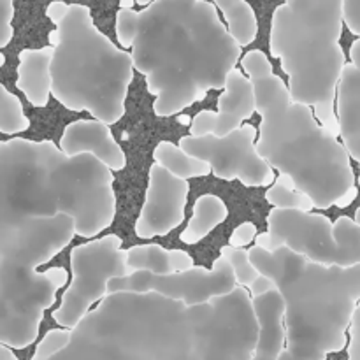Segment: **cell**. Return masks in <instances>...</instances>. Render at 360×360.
I'll use <instances>...</instances> for the list:
<instances>
[{"instance_id": "d6a6232c", "label": "cell", "mask_w": 360, "mask_h": 360, "mask_svg": "<svg viewBox=\"0 0 360 360\" xmlns=\"http://www.w3.org/2000/svg\"><path fill=\"white\" fill-rule=\"evenodd\" d=\"M355 221H357V224L360 225V207H357V211H355Z\"/></svg>"}, {"instance_id": "ffe728a7", "label": "cell", "mask_w": 360, "mask_h": 360, "mask_svg": "<svg viewBox=\"0 0 360 360\" xmlns=\"http://www.w3.org/2000/svg\"><path fill=\"white\" fill-rule=\"evenodd\" d=\"M224 16L225 25L232 37L241 46L252 44L259 35V20L246 0H210Z\"/></svg>"}, {"instance_id": "44dd1931", "label": "cell", "mask_w": 360, "mask_h": 360, "mask_svg": "<svg viewBox=\"0 0 360 360\" xmlns=\"http://www.w3.org/2000/svg\"><path fill=\"white\" fill-rule=\"evenodd\" d=\"M153 160L183 179L204 178V176H210L211 172L207 162L192 157L179 144L169 143V141H162L157 144V148L153 150Z\"/></svg>"}, {"instance_id": "6da1fadb", "label": "cell", "mask_w": 360, "mask_h": 360, "mask_svg": "<svg viewBox=\"0 0 360 360\" xmlns=\"http://www.w3.org/2000/svg\"><path fill=\"white\" fill-rule=\"evenodd\" d=\"M112 171L53 141H0V262L48 264L74 236L95 238L116 218Z\"/></svg>"}, {"instance_id": "7a4b0ae2", "label": "cell", "mask_w": 360, "mask_h": 360, "mask_svg": "<svg viewBox=\"0 0 360 360\" xmlns=\"http://www.w3.org/2000/svg\"><path fill=\"white\" fill-rule=\"evenodd\" d=\"M116 39L130 49L134 69L146 77L153 112L169 118L211 90L241 60V44L210 0H153L116 13Z\"/></svg>"}, {"instance_id": "3957f363", "label": "cell", "mask_w": 360, "mask_h": 360, "mask_svg": "<svg viewBox=\"0 0 360 360\" xmlns=\"http://www.w3.org/2000/svg\"><path fill=\"white\" fill-rule=\"evenodd\" d=\"M241 67L255 86L259 153L309 195L315 207L350 206L357 195L355 172L338 134L319 122L311 105L292 98L266 53L252 49L241 56Z\"/></svg>"}, {"instance_id": "8fae6325", "label": "cell", "mask_w": 360, "mask_h": 360, "mask_svg": "<svg viewBox=\"0 0 360 360\" xmlns=\"http://www.w3.org/2000/svg\"><path fill=\"white\" fill-rule=\"evenodd\" d=\"M109 294L115 292H157L185 304H202L227 295L238 288L231 264L224 255L218 257L211 269L193 266L190 269L169 274H153L148 271H134L123 278H115L108 285Z\"/></svg>"}, {"instance_id": "2e32d148", "label": "cell", "mask_w": 360, "mask_h": 360, "mask_svg": "<svg viewBox=\"0 0 360 360\" xmlns=\"http://www.w3.org/2000/svg\"><path fill=\"white\" fill-rule=\"evenodd\" d=\"M253 309L259 320V340L252 360H278L285 350V301L278 288L253 297Z\"/></svg>"}, {"instance_id": "4316f807", "label": "cell", "mask_w": 360, "mask_h": 360, "mask_svg": "<svg viewBox=\"0 0 360 360\" xmlns=\"http://www.w3.org/2000/svg\"><path fill=\"white\" fill-rule=\"evenodd\" d=\"M345 25L360 37V0H345Z\"/></svg>"}, {"instance_id": "4dcf8cb0", "label": "cell", "mask_w": 360, "mask_h": 360, "mask_svg": "<svg viewBox=\"0 0 360 360\" xmlns=\"http://www.w3.org/2000/svg\"><path fill=\"white\" fill-rule=\"evenodd\" d=\"M136 4H139V6H148L150 2H153V0H134Z\"/></svg>"}, {"instance_id": "e0dca14e", "label": "cell", "mask_w": 360, "mask_h": 360, "mask_svg": "<svg viewBox=\"0 0 360 360\" xmlns=\"http://www.w3.org/2000/svg\"><path fill=\"white\" fill-rule=\"evenodd\" d=\"M53 46L28 48L20 53L16 86L34 108L42 109L51 97Z\"/></svg>"}, {"instance_id": "7c38bea8", "label": "cell", "mask_w": 360, "mask_h": 360, "mask_svg": "<svg viewBox=\"0 0 360 360\" xmlns=\"http://www.w3.org/2000/svg\"><path fill=\"white\" fill-rule=\"evenodd\" d=\"M190 185L155 162L148 171V188L139 218L136 221V236L153 239L167 236L185 220Z\"/></svg>"}, {"instance_id": "8992f818", "label": "cell", "mask_w": 360, "mask_h": 360, "mask_svg": "<svg viewBox=\"0 0 360 360\" xmlns=\"http://www.w3.org/2000/svg\"><path fill=\"white\" fill-rule=\"evenodd\" d=\"M48 37L55 48L53 97L69 111H84L108 125L118 123L134 79L132 55L98 30L84 4H69L65 18Z\"/></svg>"}, {"instance_id": "5bb4252c", "label": "cell", "mask_w": 360, "mask_h": 360, "mask_svg": "<svg viewBox=\"0 0 360 360\" xmlns=\"http://www.w3.org/2000/svg\"><path fill=\"white\" fill-rule=\"evenodd\" d=\"M60 148L65 155L91 153L111 171H123L127 165V155L116 143L111 127L101 120H76L63 129L60 137Z\"/></svg>"}, {"instance_id": "d4e9b609", "label": "cell", "mask_w": 360, "mask_h": 360, "mask_svg": "<svg viewBox=\"0 0 360 360\" xmlns=\"http://www.w3.org/2000/svg\"><path fill=\"white\" fill-rule=\"evenodd\" d=\"M14 0H0V49L6 48L14 35Z\"/></svg>"}, {"instance_id": "5b68a950", "label": "cell", "mask_w": 360, "mask_h": 360, "mask_svg": "<svg viewBox=\"0 0 360 360\" xmlns=\"http://www.w3.org/2000/svg\"><path fill=\"white\" fill-rule=\"evenodd\" d=\"M345 0H285L271 18L269 51L288 76L292 98L311 105L322 125L340 136L338 83L347 58L340 44Z\"/></svg>"}, {"instance_id": "f546056e", "label": "cell", "mask_w": 360, "mask_h": 360, "mask_svg": "<svg viewBox=\"0 0 360 360\" xmlns=\"http://www.w3.org/2000/svg\"><path fill=\"white\" fill-rule=\"evenodd\" d=\"M0 360H18L16 355H14L13 348L9 345L0 343Z\"/></svg>"}, {"instance_id": "ba28073f", "label": "cell", "mask_w": 360, "mask_h": 360, "mask_svg": "<svg viewBox=\"0 0 360 360\" xmlns=\"http://www.w3.org/2000/svg\"><path fill=\"white\" fill-rule=\"evenodd\" d=\"M67 283V271L0 262V343L27 348L37 341L42 320Z\"/></svg>"}, {"instance_id": "30bf717a", "label": "cell", "mask_w": 360, "mask_h": 360, "mask_svg": "<svg viewBox=\"0 0 360 360\" xmlns=\"http://www.w3.org/2000/svg\"><path fill=\"white\" fill-rule=\"evenodd\" d=\"M257 130L243 125L224 137L185 136L179 146L192 157L207 162L211 172L224 181H241L248 188L274 181L273 167L257 150Z\"/></svg>"}, {"instance_id": "f1b7e54d", "label": "cell", "mask_w": 360, "mask_h": 360, "mask_svg": "<svg viewBox=\"0 0 360 360\" xmlns=\"http://www.w3.org/2000/svg\"><path fill=\"white\" fill-rule=\"evenodd\" d=\"M67 11H69V4L62 2V0H55V2H51L46 7V16H48L53 23L58 25L60 21L65 18Z\"/></svg>"}, {"instance_id": "83f0119b", "label": "cell", "mask_w": 360, "mask_h": 360, "mask_svg": "<svg viewBox=\"0 0 360 360\" xmlns=\"http://www.w3.org/2000/svg\"><path fill=\"white\" fill-rule=\"evenodd\" d=\"M273 288H276V285H274L273 281H271L267 276H264V274H259V276H257L255 280L250 283L248 292H250V295H252V297H257V295L266 294V292L273 290Z\"/></svg>"}, {"instance_id": "277c9868", "label": "cell", "mask_w": 360, "mask_h": 360, "mask_svg": "<svg viewBox=\"0 0 360 360\" xmlns=\"http://www.w3.org/2000/svg\"><path fill=\"white\" fill-rule=\"evenodd\" d=\"M250 257L283 295L287 348L278 360H322L345 348L360 302V264L326 266L287 246H253Z\"/></svg>"}, {"instance_id": "7402d4cb", "label": "cell", "mask_w": 360, "mask_h": 360, "mask_svg": "<svg viewBox=\"0 0 360 360\" xmlns=\"http://www.w3.org/2000/svg\"><path fill=\"white\" fill-rule=\"evenodd\" d=\"M266 200L273 207H281V210H302L311 211L315 207L313 200L304 192L295 188L292 179L288 176L280 174L278 181L266 192Z\"/></svg>"}, {"instance_id": "603a6c76", "label": "cell", "mask_w": 360, "mask_h": 360, "mask_svg": "<svg viewBox=\"0 0 360 360\" xmlns=\"http://www.w3.org/2000/svg\"><path fill=\"white\" fill-rule=\"evenodd\" d=\"M30 129V120L25 115L20 98L0 83V134L16 136Z\"/></svg>"}, {"instance_id": "d6986e66", "label": "cell", "mask_w": 360, "mask_h": 360, "mask_svg": "<svg viewBox=\"0 0 360 360\" xmlns=\"http://www.w3.org/2000/svg\"><path fill=\"white\" fill-rule=\"evenodd\" d=\"M229 217V207L214 193H204L193 204V214L179 239L185 245H197Z\"/></svg>"}, {"instance_id": "9a60e30c", "label": "cell", "mask_w": 360, "mask_h": 360, "mask_svg": "<svg viewBox=\"0 0 360 360\" xmlns=\"http://www.w3.org/2000/svg\"><path fill=\"white\" fill-rule=\"evenodd\" d=\"M336 112L340 137L360 169V37L352 44L350 63L345 65L338 83Z\"/></svg>"}, {"instance_id": "ac0fdd59", "label": "cell", "mask_w": 360, "mask_h": 360, "mask_svg": "<svg viewBox=\"0 0 360 360\" xmlns=\"http://www.w3.org/2000/svg\"><path fill=\"white\" fill-rule=\"evenodd\" d=\"M127 264L132 271L153 274L178 273L193 267V259L183 250H165L160 245H139L127 250Z\"/></svg>"}, {"instance_id": "4fadbf2b", "label": "cell", "mask_w": 360, "mask_h": 360, "mask_svg": "<svg viewBox=\"0 0 360 360\" xmlns=\"http://www.w3.org/2000/svg\"><path fill=\"white\" fill-rule=\"evenodd\" d=\"M218 111H200L193 116L190 136L224 137L245 125L257 112L255 86L239 69H232L225 77L224 94L218 97Z\"/></svg>"}, {"instance_id": "cb8c5ba5", "label": "cell", "mask_w": 360, "mask_h": 360, "mask_svg": "<svg viewBox=\"0 0 360 360\" xmlns=\"http://www.w3.org/2000/svg\"><path fill=\"white\" fill-rule=\"evenodd\" d=\"M221 255L229 260L232 271H234V276L238 280V285L241 287H250L253 280L259 276V269L255 267V264L252 262V257H250V250L245 248H236V246H224L221 248Z\"/></svg>"}, {"instance_id": "484cf974", "label": "cell", "mask_w": 360, "mask_h": 360, "mask_svg": "<svg viewBox=\"0 0 360 360\" xmlns=\"http://www.w3.org/2000/svg\"><path fill=\"white\" fill-rule=\"evenodd\" d=\"M259 232H257L255 224L252 221H243L241 225L232 231L231 239H229V245L236 246V248H245V246L252 245V241H255Z\"/></svg>"}, {"instance_id": "1f68e13d", "label": "cell", "mask_w": 360, "mask_h": 360, "mask_svg": "<svg viewBox=\"0 0 360 360\" xmlns=\"http://www.w3.org/2000/svg\"><path fill=\"white\" fill-rule=\"evenodd\" d=\"M4 63H6V55H4V53H0V69L4 67Z\"/></svg>"}, {"instance_id": "52a82bcc", "label": "cell", "mask_w": 360, "mask_h": 360, "mask_svg": "<svg viewBox=\"0 0 360 360\" xmlns=\"http://www.w3.org/2000/svg\"><path fill=\"white\" fill-rule=\"evenodd\" d=\"M255 241L269 252L287 246L326 266L360 264V225L350 217L330 221L311 211L273 207L267 214V231L257 236Z\"/></svg>"}, {"instance_id": "9c48e42d", "label": "cell", "mask_w": 360, "mask_h": 360, "mask_svg": "<svg viewBox=\"0 0 360 360\" xmlns=\"http://www.w3.org/2000/svg\"><path fill=\"white\" fill-rule=\"evenodd\" d=\"M120 236L109 234L70 250L72 280L53 311L60 327L74 329L95 304L109 294V281L132 274L127 264V250Z\"/></svg>"}]
</instances>
